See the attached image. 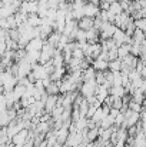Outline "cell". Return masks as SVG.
Returning a JSON list of instances; mask_svg holds the SVG:
<instances>
[{
  "instance_id": "1",
  "label": "cell",
  "mask_w": 146,
  "mask_h": 147,
  "mask_svg": "<svg viewBox=\"0 0 146 147\" xmlns=\"http://www.w3.org/2000/svg\"><path fill=\"white\" fill-rule=\"evenodd\" d=\"M96 87H97V83L95 82V79H92V80H86V82H82V84L79 86V93H80V96H83V97H89V96H95V93H96Z\"/></svg>"
},
{
  "instance_id": "2",
  "label": "cell",
  "mask_w": 146,
  "mask_h": 147,
  "mask_svg": "<svg viewBox=\"0 0 146 147\" xmlns=\"http://www.w3.org/2000/svg\"><path fill=\"white\" fill-rule=\"evenodd\" d=\"M112 40L115 42L116 46H119V45H122V43H129V45L132 43L130 36H128V34L125 33V30H122V29H116V30L113 32Z\"/></svg>"
},
{
  "instance_id": "3",
  "label": "cell",
  "mask_w": 146,
  "mask_h": 147,
  "mask_svg": "<svg viewBox=\"0 0 146 147\" xmlns=\"http://www.w3.org/2000/svg\"><path fill=\"white\" fill-rule=\"evenodd\" d=\"M56 53V49L54 47H52V46H49L48 43L45 42V45H43V47L40 50V56H39V63L40 64H45V63H48L49 60L53 57V54Z\"/></svg>"
},
{
  "instance_id": "4",
  "label": "cell",
  "mask_w": 146,
  "mask_h": 147,
  "mask_svg": "<svg viewBox=\"0 0 146 147\" xmlns=\"http://www.w3.org/2000/svg\"><path fill=\"white\" fill-rule=\"evenodd\" d=\"M27 137H29V129H22L19 133H16V134L10 139V142H12L14 146L23 147V144H24L26 140H27Z\"/></svg>"
},
{
  "instance_id": "5",
  "label": "cell",
  "mask_w": 146,
  "mask_h": 147,
  "mask_svg": "<svg viewBox=\"0 0 146 147\" xmlns=\"http://www.w3.org/2000/svg\"><path fill=\"white\" fill-rule=\"evenodd\" d=\"M99 11H100L99 6L93 4V3H89V1H86V3L83 4V16H86V17H90V19H93V17H96L97 14H99Z\"/></svg>"
},
{
  "instance_id": "6",
  "label": "cell",
  "mask_w": 146,
  "mask_h": 147,
  "mask_svg": "<svg viewBox=\"0 0 146 147\" xmlns=\"http://www.w3.org/2000/svg\"><path fill=\"white\" fill-rule=\"evenodd\" d=\"M43 45H45V40H43V39L35 37V39H32V40L24 46V50H26V51H40L42 47H43Z\"/></svg>"
},
{
  "instance_id": "7",
  "label": "cell",
  "mask_w": 146,
  "mask_h": 147,
  "mask_svg": "<svg viewBox=\"0 0 146 147\" xmlns=\"http://www.w3.org/2000/svg\"><path fill=\"white\" fill-rule=\"evenodd\" d=\"M54 134H56V143L65 144V142H66V139H67V136H69V129L65 127V126H62L60 129L54 130Z\"/></svg>"
},
{
  "instance_id": "8",
  "label": "cell",
  "mask_w": 146,
  "mask_h": 147,
  "mask_svg": "<svg viewBox=\"0 0 146 147\" xmlns=\"http://www.w3.org/2000/svg\"><path fill=\"white\" fill-rule=\"evenodd\" d=\"M76 22H77V29H80V30H89L93 27V19H90V17L83 16L82 19H79Z\"/></svg>"
},
{
  "instance_id": "9",
  "label": "cell",
  "mask_w": 146,
  "mask_h": 147,
  "mask_svg": "<svg viewBox=\"0 0 146 147\" xmlns=\"http://www.w3.org/2000/svg\"><path fill=\"white\" fill-rule=\"evenodd\" d=\"M57 104V94H53V96H48V98L45 100V104H43V110L46 113H50Z\"/></svg>"
},
{
  "instance_id": "10",
  "label": "cell",
  "mask_w": 146,
  "mask_h": 147,
  "mask_svg": "<svg viewBox=\"0 0 146 147\" xmlns=\"http://www.w3.org/2000/svg\"><path fill=\"white\" fill-rule=\"evenodd\" d=\"M90 66H92L96 71H105V70H107V60H103V59L96 57L95 60H92Z\"/></svg>"
},
{
  "instance_id": "11",
  "label": "cell",
  "mask_w": 146,
  "mask_h": 147,
  "mask_svg": "<svg viewBox=\"0 0 146 147\" xmlns=\"http://www.w3.org/2000/svg\"><path fill=\"white\" fill-rule=\"evenodd\" d=\"M116 53H117V59H123L125 56L130 54V45L129 43H122L116 47Z\"/></svg>"
},
{
  "instance_id": "12",
  "label": "cell",
  "mask_w": 146,
  "mask_h": 147,
  "mask_svg": "<svg viewBox=\"0 0 146 147\" xmlns=\"http://www.w3.org/2000/svg\"><path fill=\"white\" fill-rule=\"evenodd\" d=\"M107 92H109V94H112L115 97H122V96L126 94V90H125L123 86H110L107 89Z\"/></svg>"
},
{
  "instance_id": "13",
  "label": "cell",
  "mask_w": 146,
  "mask_h": 147,
  "mask_svg": "<svg viewBox=\"0 0 146 147\" xmlns=\"http://www.w3.org/2000/svg\"><path fill=\"white\" fill-rule=\"evenodd\" d=\"M26 22L32 26V27H37V26H40L42 24V17H39L36 13H30V14H27V19H26Z\"/></svg>"
},
{
  "instance_id": "14",
  "label": "cell",
  "mask_w": 146,
  "mask_h": 147,
  "mask_svg": "<svg viewBox=\"0 0 146 147\" xmlns=\"http://www.w3.org/2000/svg\"><path fill=\"white\" fill-rule=\"evenodd\" d=\"M45 92L48 93L49 96L59 94V82H50L48 86L45 87Z\"/></svg>"
},
{
  "instance_id": "15",
  "label": "cell",
  "mask_w": 146,
  "mask_h": 147,
  "mask_svg": "<svg viewBox=\"0 0 146 147\" xmlns=\"http://www.w3.org/2000/svg\"><path fill=\"white\" fill-rule=\"evenodd\" d=\"M107 11H109V13H112L113 16H116V14L122 13L123 10H122V6H120V3L116 0V1H113V3H110V4H109V9H107Z\"/></svg>"
},
{
  "instance_id": "16",
  "label": "cell",
  "mask_w": 146,
  "mask_h": 147,
  "mask_svg": "<svg viewBox=\"0 0 146 147\" xmlns=\"http://www.w3.org/2000/svg\"><path fill=\"white\" fill-rule=\"evenodd\" d=\"M112 126H113V117H110L109 114L105 116V117L100 120V123H99V127H100V129H109V127H112Z\"/></svg>"
},
{
  "instance_id": "17",
  "label": "cell",
  "mask_w": 146,
  "mask_h": 147,
  "mask_svg": "<svg viewBox=\"0 0 146 147\" xmlns=\"http://www.w3.org/2000/svg\"><path fill=\"white\" fill-rule=\"evenodd\" d=\"M107 70L110 71H120V59H115L107 61Z\"/></svg>"
},
{
  "instance_id": "18",
  "label": "cell",
  "mask_w": 146,
  "mask_h": 147,
  "mask_svg": "<svg viewBox=\"0 0 146 147\" xmlns=\"http://www.w3.org/2000/svg\"><path fill=\"white\" fill-rule=\"evenodd\" d=\"M133 26H135V29L145 32L146 30V19L145 17H142V19H135V20H133Z\"/></svg>"
},
{
  "instance_id": "19",
  "label": "cell",
  "mask_w": 146,
  "mask_h": 147,
  "mask_svg": "<svg viewBox=\"0 0 146 147\" xmlns=\"http://www.w3.org/2000/svg\"><path fill=\"white\" fill-rule=\"evenodd\" d=\"M46 4H48V9H57L59 6V0H46Z\"/></svg>"
},
{
  "instance_id": "20",
  "label": "cell",
  "mask_w": 146,
  "mask_h": 147,
  "mask_svg": "<svg viewBox=\"0 0 146 147\" xmlns=\"http://www.w3.org/2000/svg\"><path fill=\"white\" fill-rule=\"evenodd\" d=\"M6 51H7V45H6V40H3V42H0V57H1Z\"/></svg>"
},
{
  "instance_id": "21",
  "label": "cell",
  "mask_w": 146,
  "mask_h": 147,
  "mask_svg": "<svg viewBox=\"0 0 146 147\" xmlns=\"http://www.w3.org/2000/svg\"><path fill=\"white\" fill-rule=\"evenodd\" d=\"M117 114H119V110H117V109H115V107H110V109H109V116H110V117L115 119Z\"/></svg>"
},
{
  "instance_id": "22",
  "label": "cell",
  "mask_w": 146,
  "mask_h": 147,
  "mask_svg": "<svg viewBox=\"0 0 146 147\" xmlns=\"http://www.w3.org/2000/svg\"><path fill=\"white\" fill-rule=\"evenodd\" d=\"M105 1H107V3L110 4V3H113V1H116V0H105Z\"/></svg>"
}]
</instances>
